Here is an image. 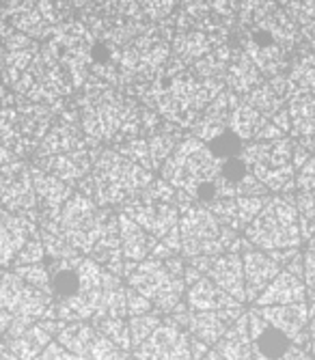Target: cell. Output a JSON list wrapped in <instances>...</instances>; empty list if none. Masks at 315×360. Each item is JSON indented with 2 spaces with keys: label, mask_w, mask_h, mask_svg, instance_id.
<instances>
[{
  "label": "cell",
  "mask_w": 315,
  "mask_h": 360,
  "mask_svg": "<svg viewBox=\"0 0 315 360\" xmlns=\"http://www.w3.org/2000/svg\"><path fill=\"white\" fill-rule=\"evenodd\" d=\"M223 155H218L207 143L199 139H184L165 162L162 179L177 192H186L205 205L212 201V184L220 177L225 167Z\"/></svg>",
  "instance_id": "cell-3"
},
{
  "label": "cell",
  "mask_w": 315,
  "mask_h": 360,
  "mask_svg": "<svg viewBox=\"0 0 315 360\" xmlns=\"http://www.w3.org/2000/svg\"><path fill=\"white\" fill-rule=\"evenodd\" d=\"M207 276L223 289L227 291L231 298L238 302H246V281H244V261L242 252L227 250L220 257L214 259V264L207 272Z\"/></svg>",
  "instance_id": "cell-29"
},
{
  "label": "cell",
  "mask_w": 315,
  "mask_h": 360,
  "mask_svg": "<svg viewBox=\"0 0 315 360\" xmlns=\"http://www.w3.org/2000/svg\"><path fill=\"white\" fill-rule=\"evenodd\" d=\"M304 285H307V291L315 293V244H309V248L304 250Z\"/></svg>",
  "instance_id": "cell-51"
},
{
  "label": "cell",
  "mask_w": 315,
  "mask_h": 360,
  "mask_svg": "<svg viewBox=\"0 0 315 360\" xmlns=\"http://www.w3.org/2000/svg\"><path fill=\"white\" fill-rule=\"evenodd\" d=\"M128 278V287L153 302L155 313H173L186 298V257L171 259L147 257L136 264Z\"/></svg>",
  "instance_id": "cell-6"
},
{
  "label": "cell",
  "mask_w": 315,
  "mask_h": 360,
  "mask_svg": "<svg viewBox=\"0 0 315 360\" xmlns=\"http://www.w3.org/2000/svg\"><path fill=\"white\" fill-rule=\"evenodd\" d=\"M30 173H33V184H35V192H37L39 218H58L63 205H65L70 201V196L74 194L72 186L46 173L39 167H30Z\"/></svg>",
  "instance_id": "cell-27"
},
{
  "label": "cell",
  "mask_w": 315,
  "mask_h": 360,
  "mask_svg": "<svg viewBox=\"0 0 315 360\" xmlns=\"http://www.w3.org/2000/svg\"><path fill=\"white\" fill-rule=\"evenodd\" d=\"M288 11L300 28V37L315 48V0H294L288 5Z\"/></svg>",
  "instance_id": "cell-39"
},
{
  "label": "cell",
  "mask_w": 315,
  "mask_h": 360,
  "mask_svg": "<svg viewBox=\"0 0 315 360\" xmlns=\"http://www.w3.org/2000/svg\"><path fill=\"white\" fill-rule=\"evenodd\" d=\"M128 360H136V358H134V356H132V358H128Z\"/></svg>",
  "instance_id": "cell-62"
},
{
  "label": "cell",
  "mask_w": 315,
  "mask_h": 360,
  "mask_svg": "<svg viewBox=\"0 0 315 360\" xmlns=\"http://www.w3.org/2000/svg\"><path fill=\"white\" fill-rule=\"evenodd\" d=\"M91 145H98V143H93L84 134L80 117L76 112L68 110L52 123L50 132L44 136L35 155L48 158V155H60V153H74V151L91 149Z\"/></svg>",
  "instance_id": "cell-18"
},
{
  "label": "cell",
  "mask_w": 315,
  "mask_h": 360,
  "mask_svg": "<svg viewBox=\"0 0 315 360\" xmlns=\"http://www.w3.org/2000/svg\"><path fill=\"white\" fill-rule=\"evenodd\" d=\"M214 349L218 352V356L223 360H255L248 313H244L240 319H236L229 326V330L214 345Z\"/></svg>",
  "instance_id": "cell-35"
},
{
  "label": "cell",
  "mask_w": 315,
  "mask_h": 360,
  "mask_svg": "<svg viewBox=\"0 0 315 360\" xmlns=\"http://www.w3.org/2000/svg\"><path fill=\"white\" fill-rule=\"evenodd\" d=\"M309 347H311V356L315 358V315L309 321Z\"/></svg>",
  "instance_id": "cell-54"
},
{
  "label": "cell",
  "mask_w": 315,
  "mask_h": 360,
  "mask_svg": "<svg viewBox=\"0 0 315 360\" xmlns=\"http://www.w3.org/2000/svg\"><path fill=\"white\" fill-rule=\"evenodd\" d=\"M0 360H20L11 349H7L3 343H0Z\"/></svg>",
  "instance_id": "cell-56"
},
{
  "label": "cell",
  "mask_w": 315,
  "mask_h": 360,
  "mask_svg": "<svg viewBox=\"0 0 315 360\" xmlns=\"http://www.w3.org/2000/svg\"><path fill=\"white\" fill-rule=\"evenodd\" d=\"M98 153H93V149H84V151H74V153H60V155H48V158H37L39 169H44L46 173L63 179L65 184L74 186L80 179H84L86 175H91L93 169V160H96Z\"/></svg>",
  "instance_id": "cell-28"
},
{
  "label": "cell",
  "mask_w": 315,
  "mask_h": 360,
  "mask_svg": "<svg viewBox=\"0 0 315 360\" xmlns=\"http://www.w3.org/2000/svg\"><path fill=\"white\" fill-rule=\"evenodd\" d=\"M98 337H100L98 328L93 323H89V321H65L54 341H58L63 347L70 349L72 354L84 358L91 352L93 343L98 341Z\"/></svg>",
  "instance_id": "cell-37"
},
{
  "label": "cell",
  "mask_w": 315,
  "mask_h": 360,
  "mask_svg": "<svg viewBox=\"0 0 315 360\" xmlns=\"http://www.w3.org/2000/svg\"><path fill=\"white\" fill-rule=\"evenodd\" d=\"M70 0H7L3 15L24 35L46 39L70 18Z\"/></svg>",
  "instance_id": "cell-13"
},
{
  "label": "cell",
  "mask_w": 315,
  "mask_h": 360,
  "mask_svg": "<svg viewBox=\"0 0 315 360\" xmlns=\"http://www.w3.org/2000/svg\"><path fill=\"white\" fill-rule=\"evenodd\" d=\"M240 158L270 192L288 194L296 188L294 143L285 136L276 141H253L240 149Z\"/></svg>",
  "instance_id": "cell-10"
},
{
  "label": "cell",
  "mask_w": 315,
  "mask_h": 360,
  "mask_svg": "<svg viewBox=\"0 0 315 360\" xmlns=\"http://www.w3.org/2000/svg\"><path fill=\"white\" fill-rule=\"evenodd\" d=\"M179 240L186 259L220 257L231 250L238 231L225 226L205 205L193 203L179 207Z\"/></svg>",
  "instance_id": "cell-9"
},
{
  "label": "cell",
  "mask_w": 315,
  "mask_h": 360,
  "mask_svg": "<svg viewBox=\"0 0 315 360\" xmlns=\"http://www.w3.org/2000/svg\"><path fill=\"white\" fill-rule=\"evenodd\" d=\"M225 82L229 91H233L236 95H248L257 84H262V72L242 50H238L231 56V63L225 74Z\"/></svg>",
  "instance_id": "cell-36"
},
{
  "label": "cell",
  "mask_w": 315,
  "mask_h": 360,
  "mask_svg": "<svg viewBox=\"0 0 315 360\" xmlns=\"http://www.w3.org/2000/svg\"><path fill=\"white\" fill-rule=\"evenodd\" d=\"M153 173L143 169L117 149L98 151L91 169L93 201L100 207H121L130 203L149 188Z\"/></svg>",
  "instance_id": "cell-4"
},
{
  "label": "cell",
  "mask_w": 315,
  "mask_h": 360,
  "mask_svg": "<svg viewBox=\"0 0 315 360\" xmlns=\"http://www.w3.org/2000/svg\"><path fill=\"white\" fill-rule=\"evenodd\" d=\"M37 233H39L37 220L0 207V270L13 268L20 250Z\"/></svg>",
  "instance_id": "cell-20"
},
{
  "label": "cell",
  "mask_w": 315,
  "mask_h": 360,
  "mask_svg": "<svg viewBox=\"0 0 315 360\" xmlns=\"http://www.w3.org/2000/svg\"><path fill=\"white\" fill-rule=\"evenodd\" d=\"M225 32H207L199 28L177 30L173 37V54L179 58L186 68H195L199 60H203L212 50L220 44H225Z\"/></svg>",
  "instance_id": "cell-25"
},
{
  "label": "cell",
  "mask_w": 315,
  "mask_h": 360,
  "mask_svg": "<svg viewBox=\"0 0 315 360\" xmlns=\"http://www.w3.org/2000/svg\"><path fill=\"white\" fill-rule=\"evenodd\" d=\"M136 360H193L191 335L171 317L155 328V333L134 347Z\"/></svg>",
  "instance_id": "cell-16"
},
{
  "label": "cell",
  "mask_w": 315,
  "mask_h": 360,
  "mask_svg": "<svg viewBox=\"0 0 315 360\" xmlns=\"http://www.w3.org/2000/svg\"><path fill=\"white\" fill-rule=\"evenodd\" d=\"M294 302H307V285L296 274L281 270V274L255 300V307H276V304H294Z\"/></svg>",
  "instance_id": "cell-34"
},
{
  "label": "cell",
  "mask_w": 315,
  "mask_h": 360,
  "mask_svg": "<svg viewBox=\"0 0 315 360\" xmlns=\"http://www.w3.org/2000/svg\"><path fill=\"white\" fill-rule=\"evenodd\" d=\"M223 89L220 80L199 78L171 56L162 74L145 91V102L175 127H193Z\"/></svg>",
  "instance_id": "cell-1"
},
{
  "label": "cell",
  "mask_w": 315,
  "mask_h": 360,
  "mask_svg": "<svg viewBox=\"0 0 315 360\" xmlns=\"http://www.w3.org/2000/svg\"><path fill=\"white\" fill-rule=\"evenodd\" d=\"M304 360H315V358H304Z\"/></svg>",
  "instance_id": "cell-61"
},
{
  "label": "cell",
  "mask_w": 315,
  "mask_h": 360,
  "mask_svg": "<svg viewBox=\"0 0 315 360\" xmlns=\"http://www.w3.org/2000/svg\"><path fill=\"white\" fill-rule=\"evenodd\" d=\"M18 158L9 151V149H5L3 145H0V167L3 165H9V162H15Z\"/></svg>",
  "instance_id": "cell-55"
},
{
  "label": "cell",
  "mask_w": 315,
  "mask_h": 360,
  "mask_svg": "<svg viewBox=\"0 0 315 360\" xmlns=\"http://www.w3.org/2000/svg\"><path fill=\"white\" fill-rule=\"evenodd\" d=\"M80 123L93 143L121 145L143 134V110L108 82H91L80 97Z\"/></svg>",
  "instance_id": "cell-2"
},
{
  "label": "cell",
  "mask_w": 315,
  "mask_h": 360,
  "mask_svg": "<svg viewBox=\"0 0 315 360\" xmlns=\"http://www.w3.org/2000/svg\"><path fill=\"white\" fill-rule=\"evenodd\" d=\"M46 248H44V242H41V236H33L28 240V244L20 250V255L15 257V264L13 268H20V266H33V264H44L46 259Z\"/></svg>",
  "instance_id": "cell-45"
},
{
  "label": "cell",
  "mask_w": 315,
  "mask_h": 360,
  "mask_svg": "<svg viewBox=\"0 0 315 360\" xmlns=\"http://www.w3.org/2000/svg\"><path fill=\"white\" fill-rule=\"evenodd\" d=\"M119 231H121V248H123V257L128 261V274L130 270L145 261L147 257H151L158 240L147 233L141 224H136L132 218H128L125 214L119 212Z\"/></svg>",
  "instance_id": "cell-31"
},
{
  "label": "cell",
  "mask_w": 315,
  "mask_h": 360,
  "mask_svg": "<svg viewBox=\"0 0 315 360\" xmlns=\"http://www.w3.org/2000/svg\"><path fill=\"white\" fill-rule=\"evenodd\" d=\"M0 44H3V30H0Z\"/></svg>",
  "instance_id": "cell-60"
},
{
  "label": "cell",
  "mask_w": 315,
  "mask_h": 360,
  "mask_svg": "<svg viewBox=\"0 0 315 360\" xmlns=\"http://www.w3.org/2000/svg\"><path fill=\"white\" fill-rule=\"evenodd\" d=\"M147 20H165L171 15L179 0H136Z\"/></svg>",
  "instance_id": "cell-47"
},
{
  "label": "cell",
  "mask_w": 315,
  "mask_h": 360,
  "mask_svg": "<svg viewBox=\"0 0 315 360\" xmlns=\"http://www.w3.org/2000/svg\"><path fill=\"white\" fill-rule=\"evenodd\" d=\"M244 238L253 248L266 252L298 248L304 240L296 201L290 196H268L262 212L244 229Z\"/></svg>",
  "instance_id": "cell-8"
},
{
  "label": "cell",
  "mask_w": 315,
  "mask_h": 360,
  "mask_svg": "<svg viewBox=\"0 0 315 360\" xmlns=\"http://www.w3.org/2000/svg\"><path fill=\"white\" fill-rule=\"evenodd\" d=\"M276 3H283V5H290V3H294V0H276Z\"/></svg>",
  "instance_id": "cell-59"
},
{
  "label": "cell",
  "mask_w": 315,
  "mask_h": 360,
  "mask_svg": "<svg viewBox=\"0 0 315 360\" xmlns=\"http://www.w3.org/2000/svg\"><path fill=\"white\" fill-rule=\"evenodd\" d=\"M278 9L276 0H240V9H238V22L244 28H253L262 24L270 13Z\"/></svg>",
  "instance_id": "cell-40"
},
{
  "label": "cell",
  "mask_w": 315,
  "mask_h": 360,
  "mask_svg": "<svg viewBox=\"0 0 315 360\" xmlns=\"http://www.w3.org/2000/svg\"><path fill=\"white\" fill-rule=\"evenodd\" d=\"M244 261V281H246V302H255L266 287L281 274V266L259 248H248L242 252Z\"/></svg>",
  "instance_id": "cell-26"
},
{
  "label": "cell",
  "mask_w": 315,
  "mask_h": 360,
  "mask_svg": "<svg viewBox=\"0 0 315 360\" xmlns=\"http://www.w3.org/2000/svg\"><path fill=\"white\" fill-rule=\"evenodd\" d=\"M165 319L160 317V313H147V315H136V317H130L128 323H130V337H132V347H139L143 341H147L155 328L160 326Z\"/></svg>",
  "instance_id": "cell-41"
},
{
  "label": "cell",
  "mask_w": 315,
  "mask_h": 360,
  "mask_svg": "<svg viewBox=\"0 0 315 360\" xmlns=\"http://www.w3.org/2000/svg\"><path fill=\"white\" fill-rule=\"evenodd\" d=\"M58 108L54 104L22 102L0 108V145L9 149L15 158L35 153L44 136L56 121Z\"/></svg>",
  "instance_id": "cell-7"
},
{
  "label": "cell",
  "mask_w": 315,
  "mask_h": 360,
  "mask_svg": "<svg viewBox=\"0 0 315 360\" xmlns=\"http://www.w3.org/2000/svg\"><path fill=\"white\" fill-rule=\"evenodd\" d=\"M125 302H128V317H136V315H147L153 313V302L149 298H145L143 293H139L132 287H125Z\"/></svg>",
  "instance_id": "cell-48"
},
{
  "label": "cell",
  "mask_w": 315,
  "mask_h": 360,
  "mask_svg": "<svg viewBox=\"0 0 315 360\" xmlns=\"http://www.w3.org/2000/svg\"><path fill=\"white\" fill-rule=\"evenodd\" d=\"M39 319H56L50 293L28 285L13 270H0V337H15Z\"/></svg>",
  "instance_id": "cell-5"
},
{
  "label": "cell",
  "mask_w": 315,
  "mask_h": 360,
  "mask_svg": "<svg viewBox=\"0 0 315 360\" xmlns=\"http://www.w3.org/2000/svg\"><path fill=\"white\" fill-rule=\"evenodd\" d=\"M9 100H11V97H9L7 89L3 86V82H0V108H3V106H7V104H9Z\"/></svg>",
  "instance_id": "cell-57"
},
{
  "label": "cell",
  "mask_w": 315,
  "mask_h": 360,
  "mask_svg": "<svg viewBox=\"0 0 315 360\" xmlns=\"http://www.w3.org/2000/svg\"><path fill=\"white\" fill-rule=\"evenodd\" d=\"M248 323H250V337H253L255 360H304V358H313L307 347L292 343L285 335L274 330L255 309L248 311Z\"/></svg>",
  "instance_id": "cell-17"
},
{
  "label": "cell",
  "mask_w": 315,
  "mask_h": 360,
  "mask_svg": "<svg viewBox=\"0 0 315 360\" xmlns=\"http://www.w3.org/2000/svg\"><path fill=\"white\" fill-rule=\"evenodd\" d=\"M119 212L132 218L136 224H141L155 240H162L179 224V207L175 203L149 201V199H143V196L121 205Z\"/></svg>",
  "instance_id": "cell-19"
},
{
  "label": "cell",
  "mask_w": 315,
  "mask_h": 360,
  "mask_svg": "<svg viewBox=\"0 0 315 360\" xmlns=\"http://www.w3.org/2000/svg\"><path fill=\"white\" fill-rule=\"evenodd\" d=\"M309 158H311V155H309V149H307V147L294 145V167H296V171L304 165V162H307Z\"/></svg>",
  "instance_id": "cell-53"
},
{
  "label": "cell",
  "mask_w": 315,
  "mask_h": 360,
  "mask_svg": "<svg viewBox=\"0 0 315 360\" xmlns=\"http://www.w3.org/2000/svg\"><path fill=\"white\" fill-rule=\"evenodd\" d=\"M65 321L58 319H39L33 326H28L26 330H22L15 337L3 339V345L11 349L20 360H37L41 352L56 339L58 330L63 328Z\"/></svg>",
  "instance_id": "cell-23"
},
{
  "label": "cell",
  "mask_w": 315,
  "mask_h": 360,
  "mask_svg": "<svg viewBox=\"0 0 315 360\" xmlns=\"http://www.w3.org/2000/svg\"><path fill=\"white\" fill-rule=\"evenodd\" d=\"M72 5H76V7H91L96 0H70Z\"/></svg>",
  "instance_id": "cell-58"
},
{
  "label": "cell",
  "mask_w": 315,
  "mask_h": 360,
  "mask_svg": "<svg viewBox=\"0 0 315 360\" xmlns=\"http://www.w3.org/2000/svg\"><path fill=\"white\" fill-rule=\"evenodd\" d=\"M22 281H26L28 285H33L46 293L52 296V283H50V268L46 264H33V266H20V268H11Z\"/></svg>",
  "instance_id": "cell-43"
},
{
  "label": "cell",
  "mask_w": 315,
  "mask_h": 360,
  "mask_svg": "<svg viewBox=\"0 0 315 360\" xmlns=\"http://www.w3.org/2000/svg\"><path fill=\"white\" fill-rule=\"evenodd\" d=\"M169 37H171L169 32H153V30L141 32V35L132 39L117 56L119 76L130 78L132 82L136 80L153 82L162 74V70L167 68V63L171 58Z\"/></svg>",
  "instance_id": "cell-12"
},
{
  "label": "cell",
  "mask_w": 315,
  "mask_h": 360,
  "mask_svg": "<svg viewBox=\"0 0 315 360\" xmlns=\"http://www.w3.org/2000/svg\"><path fill=\"white\" fill-rule=\"evenodd\" d=\"M0 207L26 218H39V203L33 173L26 162H9L0 167Z\"/></svg>",
  "instance_id": "cell-14"
},
{
  "label": "cell",
  "mask_w": 315,
  "mask_h": 360,
  "mask_svg": "<svg viewBox=\"0 0 315 360\" xmlns=\"http://www.w3.org/2000/svg\"><path fill=\"white\" fill-rule=\"evenodd\" d=\"M266 199H268V196H236V201H238L240 231H244V229L255 220V216L266 205Z\"/></svg>",
  "instance_id": "cell-44"
},
{
  "label": "cell",
  "mask_w": 315,
  "mask_h": 360,
  "mask_svg": "<svg viewBox=\"0 0 315 360\" xmlns=\"http://www.w3.org/2000/svg\"><path fill=\"white\" fill-rule=\"evenodd\" d=\"M181 255V240H179V224L173 229L169 236H165L162 240H158L151 257L155 259H171V257H177Z\"/></svg>",
  "instance_id": "cell-46"
},
{
  "label": "cell",
  "mask_w": 315,
  "mask_h": 360,
  "mask_svg": "<svg viewBox=\"0 0 315 360\" xmlns=\"http://www.w3.org/2000/svg\"><path fill=\"white\" fill-rule=\"evenodd\" d=\"M39 52V44L24 35V32H18L15 28L3 30V44H0V60L5 65V80L9 84H13L28 68L30 63L35 60Z\"/></svg>",
  "instance_id": "cell-22"
},
{
  "label": "cell",
  "mask_w": 315,
  "mask_h": 360,
  "mask_svg": "<svg viewBox=\"0 0 315 360\" xmlns=\"http://www.w3.org/2000/svg\"><path fill=\"white\" fill-rule=\"evenodd\" d=\"M91 259L115 276H128V261H125L123 248H121L119 214L108 216L96 246L91 250Z\"/></svg>",
  "instance_id": "cell-24"
},
{
  "label": "cell",
  "mask_w": 315,
  "mask_h": 360,
  "mask_svg": "<svg viewBox=\"0 0 315 360\" xmlns=\"http://www.w3.org/2000/svg\"><path fill=\"white\" fill-rule=\"evenodd\" d=\"M290 132L298 139V145L315 151V95H294L288 106Z\"/></svg>",
  "instance_id": "cell-33"
},
{
  "label": "cell",
  "mask_w": 315,
  "mask_h": 360,
  "mask_svg": "<svg viewBox=\"0 0 315 360\" xmlns=\"http://www.w3.org/2000/svg\"><path fill=\"white\" fill-rule=\"evenodd\" d=\"M296 188L300 192H315V158H309L296 173Z\"/></svg>",
  "instance_id": "cell-50"
},
{
  "label": "cell",
  "mask_w": 315,
  "mask_h": 360,
  "mask_svg": "<svg viewBox=\"0 0 315 360\" xmlns=\"http://www.w3.org/2000/svg\"><path fill=\"white\" fill-rule=\"evenodd\" d=\"M205 5L220 22H229L238 15L240 0H205Z\"/></svg>",
  "instance_id": "cell-49"
},
{
  "label": "cell",
  "mask_w": 315,
  "mask_h": 360,
  "mask_svg": "<svg viewBox=\"0 0 315 360\" xmlns=\"http://www.w3.org/2000/svg\"><path fill=\"white\" fill-rule=\"evenodd\" d=\"M37 360H82V358L76 356V354H72L70 349H65L58 341H52V343L41 352V356H39Z\"/></svg>",
  "instance_id": "cell-52"
},
{
  "label": "cell",
  "mask_w": 315,
  "mask_h": 360,
  "mask_svg": "<svg viewBox=\"0 0 315 360\" xmlns=\"http://www.w3.org/2000/svg\"><path fill=\"white\" fill-rule=\"evenodd\" d=\"M255 311L272 326L274 330L285 335L292 343L309 347V304L294 302V304H276V307H255Z\"/></svg>",
  "instance_id": "cell-21"
},
{
  "label": "cell",
  "mask_w": 315,
  "mask_h": 360,
  "mask_svg": "<svg viewBox=\"0 0 315 360\" xmlns=\"http://www.w3.org/2000/svg\"><path fill=\"white\" fill-rule=\"evenodd\" d=\"M290 100H292V86H290L288 76H283V74L270 78L268 82L257 84L246 95V102L266 119H272L274 115H278L283 110V104Z\"/></svg>",
  "instance_id": "cell-30"
},
{
  "label": "cell",
  "mask_w": 315,
  "mask_h": 360,
  "mask_svg": "<svg viewBox=\"0 0 315 360\" xmlns=\"http://www.w3.org/2000/svg\"><path fill=\"white\" fill-rule=\"evenodd\" d=\"M244 315V309L242 307H236V309H223V311H203V313H195L188 309L186 302H181L173 313H171V319L177 321L181 328L188 330L193 339H199L203 341L205 345L214 347L223 335L229 330V326L240 319Z\"/></svg>",
  "instance_id": "cell-15"
},
{
  "label": "cell",
  "mask_w": 315,
  "mask_h": 360,
  "mask_svg": "<svg viewBox=\"0 0 315 360\" xmlns=\"http://www.w3.org/2000/svg\"><path fill=\"white\" fill-rule=\"evenodd\" d=\"M110 214L112 212L108 207H100L91 196L74 192L58 214L60 233L70 246H74L80 255L86 257L96 246Z\"/></svg>",
  "instance_id": "cell-11"
},
{
  "label": "cell",
  "mask_w": 315,
  "mask_h": 360,
  "mask_svg": "<svg viewBox=\"0 0 315 360\" xmlns=\"http://www.w3.org/2000/svg\"><path fill=\"white\" fill-rule=\"evenodd\" d=\"M186 304L195 313L203 311H223V309H236L242 307L236 298H231L227 291L220 289L210 276H203L186 291Z\"/></svg>",
  "instance_id": "cell-32"
},
{
  "label": "cell",
  "mask_w": 315,
  "mask_h": 360,
  "mask_svg": "<svg viewBox=\"0 0 315 360\" xmlns=\"http://www.w3.org/2000/svg\"><path fill=\"white\" fill-rule=\"evenodd\" d=\"M296 207L300 214V231L302 240H311L315 236V192H298Z\"/></svg>",
  "instance_id": "cell-42"
},
{
  "label": "cell",
  "mask_w": 315,
  "mask_h": 360,
  "mask_svg": "<svg viewBox=\"0 0 315 360\" xmlns=\"http://www.w3.org/2000/svg\"><path fill=\"white\" fill-rule=\"evenodd\" d=\"M91 323L96 326L102 337H106L110 343H115L123 352L132 349L130 323L125 317H96V319H91Z\"/></svg>",
  "instance_id": "cell-38"
}]
</instances>
